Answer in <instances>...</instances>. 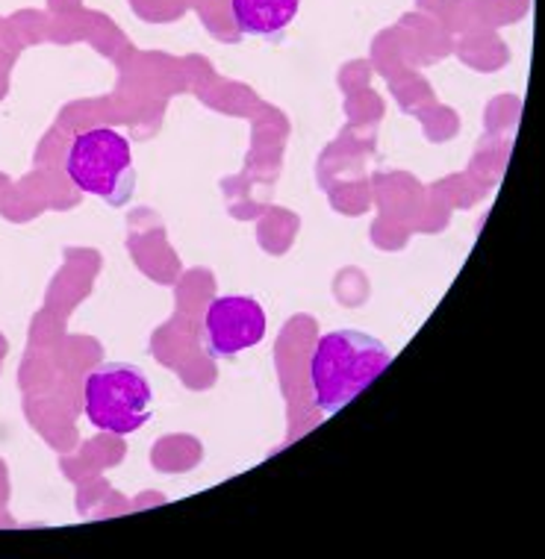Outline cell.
<instances>
[{
    "instance_id": "cell-4",
    "label": "cell",
    "mask_w": 545,
    "mask_h": 559,
    "mask_svg": "<svg viewBox=\"0 0 545 559\" xmlns=\"http://www.w3.org/2000/svg\"><path fill=\"white\" fill-rule=\"evenodd\" d=\"M269 330L263 304L248 295H222L210 300L204 316V350L213 359H234L260 345Z\"/></svg>"
},
{
    "instance_id": "cell-5",
    "label": "cell",
    "mask_w": 545,
    "mask_h": 559,
    "mask_svg": "<svg viewBox=\"0 0 545 559\" xmlns=\"http://www.w3.org/2000/svg\"><path fill=\"white\" fill-rule=\"evenodd\" d=\"M301 10V0H230V15L242 36L281 41Z\"/></svg>"
},
{
    "instance_id": "cell-2",
    "label": "cell",
    "mask_w": 545,
    "mask_h": 559,
    "mask_svg": "<svg viewBox=\"0 0 545 559\" xmlns=\"http://www.w3.org/2000/svg\"><path fill=\"white\" fill-rule=\"evenodd\" d=\"M66 174L80 192L95 194L109 206H127L137 194L130 139L112 127H95L74 135L66 154Z\"/></svg>"
},
{
    "instance_id": "cell-1",
    "label": "cell",
    "mask_w": 545,
    "mask_h": 559,
    "mask_svg": "<svg viewBox=\"0 0 545 559\" xmlns=\"http://www.w3.org/2000/svg\"><path fill=\"white\" fill-rule=\"evenodd\" d=\"M392 362L390 347L363 330H331L319 338L310 359L312 401L319 413L333 415L371 386Z\"/></svg>"
},
{
    "instance_id": "cell-3",
    "label": "cell",
    "mask_w": 545,
    "mask_h": 559,
    "mask_svg": "<svg viewBox=\"0 0 545 559\" xmlns=\"http://www.w3.org/2000/svg\"><path fill=\"white\" fill-rule=\"evenodd\" d=\"M83 404L95 430L130 436L154 418V386L133 362H104L83 380Z\"/></svg>"
}]
</instances>
